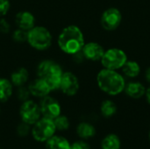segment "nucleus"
<instances>
[{
  "instance_id": "nucleus-28",
  "label": "nucleus",
  "mask_w": 150,
  "mask_h": 149,
  "mask_svg": "<svg viewBox=\"0 0 150 149\" xmlns=\"http://www.w3.org/2000/svg\"><path fill=\"white\" fill-rule=\"evenodd\" d=\"M69 149H91L89 143H87L84 140L77 141L70 144Z\"/></svg>"
},
{
  "instance_id": "nucleus-10",
  "label": "nucleus",
  "mask_w": 150,
  "mask_h": 149,
  "mask_svg": "<svg viewBox=\"0 0 150 149\" xmlns=\"http://www.w3.org/2000/svg\"><path fill=\"white\" fill-rule=\"evenodd\" d=\"M13 25L15 27L29 31L37 25V18L34 13L29 10L18 11L13 17Z\"/></svg>"
},
{
  "instance_id": "nucleus-25",
  "label": "nucleus",
  "mask_w": 150,
  "mask_h": 149,
  "mask_svg": "<svg viewBox=\"0 0 150 149\" xmlns=\"http://www.w3.org/2000/svg\"><path fill=\"white\" fill-rule=\"evenodd\" d=\"M16 132H17V134L19 137H26L32 132V126L27 124V123H25V122L21 121L18 125Z\"/></svg>"
},
{
  "instance_id": "nucleus-15",
  "label": "nucleus",
  "mask_w": 150,
  "mask_h": 149,
  "mask_svg": "<svg viewBox=\"0 0 150 149\" xmlns=\"http://www.w3.org/2000/svg\"><path fill=\"white\" fill-rule=\"evenodd\" d=\"M15 88L8 77L0 76V103L8 102L13 96Z\"/></svg>"
},
{
  "instance_id": "nucleus-4",
  "label": "nucleus",
  "mask_w": 150,
  "mask_h": 149,
  "mask_svg": "<svg viewBox=\"0 0 150 149\" xmlns=\"http://www.w3.org/2000/svg\"><path fill=\"white\" fill-rule=\"evenodd\" d=\"M26 44L34 51L46 52L54 44V35L47 26L37 24L28 31Z\"/></svg>"
},
{
  "instance_id": "nucleus-12",
  "label": "nucleus",
  "mask_w": 150,
  "mask_h": 149,
  "mask_svg": "<svg viewBox=\"0 0 150 149\" xmlns=\"http://www.w3.org/2000/svg\"><path fill=\"white\" fill-rule=\"evenodd\" d=\"M27 87L31 93L32 97L40 99L52 93L47 83L43 79L38 76L31 78V80L27 83Z\"/></svg>"
},
{
  "instance_id": "nucleus-16",
  "label": "nucleus",
  "mask_w": 150,
  "mask_h": 149,
  "mask_svg": "<svg viewBox=\"0 0 150 149\" xmlns=\"http://www.w3.org/2000/svg\"><path fill=\"white\" fill-rule=\"evenodd\" d=\"M126 94L134 99H139L145 95L146 89L142 83L139 82H131L126 84L124 89Z\"/></svg>"
},
{
  "instance_id": "nucleus-7",
  "label": "nucleus",
  "mask_w": 150,
  "mask_h": 149,
  "mask_svg": "<svg viewBox=\"0 0 150 149\" xmlns=\"http://www.w3.org/2000/svg\"><path fill=\"white\" fill-rule=\"evenodd\" d=\"M18 113L21 121L25 122L31 126L35 124L42 117L39 103L31 98L21 103Z\"/></svg>"
},
{
  "instance_id": "nucleus-18",
  "label": "nucleus",
  "mask_w": 150,
  "mask_h": 149,
  "mask_svg": "<svg viewBox=\"0 0 150 149\" xmlns=\"http://www.w3.org/2000/svg\"><path fill=\"white\" fill-rule=\"evenodd\" d=\"M47 149H69L70 143L63 136L54 135L47 142Z\"/></svg>"
},
{
  "instance_id": "nucleus-2",
  "label": "nucleus",
  "mask_w": 150,
  "mask_h": 149,
  "mask_svg": "<svg viewBox=\"0 0 150 149\" xmlns=\"http://www.w3.org/2000/svg\"><path fill=\"white\" fill-rule=\"evenodd\" d=\"M63 68L59 61L52 58L40 60L35 67V76L43 79L49 86L52 92L58 91Z\"/></svg>"
},
{
  "instance_id": "nucleus-22",
  "label": "nucleus",
  "mask_w": 150,
  "mask_h": 149,
  "mask_svg": "<svg viewBox=\"0 0 150 149\" xmlns=\"http://www.w3.org/2000/svg\"><path fill=\"white\" fill-rule=\"evenodd\" d=\"M27 33H28L27 31L15 27L11 30L10 35H11V40L14 43L22 45V44H26L27 42Z\"/></svg>"
},
{
  "instance_id": "nucleus-31",
  "label": "nucleus",
  "mask_w": 150,
  "mask_h": 149,
  "mask_svg": "<svg viewBox=\"0 0 150 149\" xmlns=\"http://www.w3.org/2000/svg\"><path fill=\"white\" fill-rule=\"evenodd\" d=\"M149 142H150V130H149Z\"/></svg>"
},
{
  "instance_id": "nucleus-1",
  "label": "nucleus",
  "mask_w": 150,
  "mask_h": 149,
  "mask_svg": "<svg viewBox=\"0 0 150 149\" xmlns=\"http://www.w3.org/2000/svg\"><path fill=\"white\" fill-rule=\"evenodd\" d=\"M85 38L82 29L76 25H68L61 29L56 36L58 49L64 54L72 56L82 51Z\"/></svg>"
},
{
  "instance_id": "nucleus-6",
  "label": "nucleus",
  "mask_w": 150,
  "mask_h": 149,
  "mask_svg": "<svg viewBox=\"0 0 150 149\" xmlns=\"http://www.w3.org/2000/svg\"><path fill=\"white\" fill-rule=\"evenodd\" d=\"M127 61L126 53L119 48H110L105 51L100 61L104 68L116 70L121 68Z\"/></svg>"
},
{
  "instance_id": "nucleus-24",
  "label": "nucleus",
  "mask_w": 150,
  "mask_h": 149,
  "mask_svg": "<svg viewBox=\"0 0 150 149\" xmlns=\"http://www.w3.org/2000/svg\"><path fill=\"white\" fill-rule=\"evenodd\" d=\"M15 89H16V90L14 91V93L16 95L17 99L19 102H21V103L25 102V101H26V100H28V99H30L32 97L27 85L18 87V88H15Z\"/></svg>"
},
{
  "instance_id": "nucleus-5",
  "label": "nucleus",
  "mask_w": 150,
  "mask_h": 149,
  "mask_svg": "<svg viewBox=\"0 0 150 149\" xmlns=\"http://www.w3.org/2000/svg\"><path fill=\"white\" fill-rule=\"evenodd\" d=\"M56 133V128L53 119L41 117L32 126L31 134L38 142H47Z\"/></svg>"
},
{
  "instance_id": "nucleus-11",
  "label": "nucleus",
  "mask_w": 150,
  "mask_h": 149,
  "mask_svg": "<svg viewBox=\"0 0 150 149\" xmlns=\"http://www.w3.org/2000/svg\"><path fill=\"white\" fill-rule=\"evenodd\" d=\"M122 20V15L119 9L109 8L101 16V25L106 31H113L119 27Z\"/></svg>"
},
{
  "instance_id": "nucleus-19",
  "label": "nucleus",
  "mask_w": 150,
  "mask_h": 149,
  "mask_svg": "<svg viewBox=\"0 0 150 149\" xmlns=\"http://www.w3.org/2000/svg\"><path fill=\"white\" fill-rule=\"evenodd\" d=\"M121 141L115 133H109L101 141V149H120Z\"/></svg>"
},
{
  "instance_id": "nucleus-20",
  "label": "nucleus",
  "mask_w": 150,
  "mask_h": 149,
  "mask_svg": "<svg viewBox=\"0 0 150 149\" xmlns=\"http://www.w3.org/2000/svg\"><path fill=\"white\" fill-rule=\"evenodd\" d=\"M100 112L103 117L109 119L114 116L117 112V105L112 100H105L100 105Z\"/></svg>"
},
{
  "instance_id": "nucleus-27",
  "label": "nucleus",
  "mask_w": 150,
  "mask_h": 149,
  "mask_svg": "<svg viewBox=\"0 0 150 149\" xmlns=\"http://www.w3.org/2000/svg\"><path fill=\"white\" fill-rule=\"evenodd\" d=\"M11 9V0H0V18L6 17Z\"/></svg>"
},
{
  "instance_id": "nucleus-13",
  "label": "nucleus",
  "mask_w": 150,
  "mask_h": 149,
  "mask_svg": "<svg viewBox=\"0 0 150 149\" xmlns=\"http://www.w3.org/2000/svg\"><path fill=\"white\" fill-rule=\"evenodd\" d=\"M8 78L10 79L14 88L27 85V83L31 80L30 70L25 66L17 67L11 72Z\"/></svg>"
},
{
  "instance_id": "nucleus-32",
  "label": "nucleus",
  "mask_w": 150,
  "mask_h": 149,
  "mask_svg": "<svg viewBox=\"0 0 150 149\" xmlns=\"http://www.w3.org/2000/svg\"><path fill=\"white\" fill-rule=\"evenodd\" d=\"M0 114H1V106H0Z\"/></svg>"
},
{
  "instance_id": "nucleus-29",
  "label": "nucleus",
  "mask_w": 150,
  "mask_h": 149,
  "mask_svg": "<svg viewBox=\"0 0 150 149\" xmlns=\"http://www.w3.org/2000/svg\"><path fill=\"white\" fill-rule=\"evenodd\" d=\"M145 96H146V99L148 101V103L150 105V86L146 90V92H145Z\"/></svg>"
},
{
  "instance_id": "nucleus-9",
  "label": "nucleus",
  "mask_w": 150,
  "mask_h": 149,
  "mask_svg": "<svg viewBox=\"0 0 150 149\" xmlns=\"http://www.w3.org/2000/svg\"><path fill=\"white\" fill-rule=\"evenodd\" d=\"M41 115L44 118L54 119L60 114H62V105L59 100L51 96V94L42 97L39 101Z\"/></svg>"
},
{
  "instance_id": "nucleus-3",
  "label": "nucleus",
  "mask_w": 150,
  "mask_h": 149,
  "mask_svg": "<svg viewBox=\"0 0 150 149\" xmlns=\"http://www.w3.org/2000/svg\"><path fill=\"white\" fill-rule=\"evenodd\" d=\"M96 80L100 90L110 96L120 94L126 86L123 76L116 70L103 68L98 73Z\"/></svg>"
},
{
  "instance_id": "nucleus-26",
  "label": "nucleus",
  "mask_w": 150,
  "mask_h": 149,
  "mask_svg": "<svg viewBox=\"0 0 150 149\" xmlns=\"http://www.w3.org/2000/svg\"><path fill=\"white\" fill-rule=\"evenodd\" d=\"M11 30H12V25L6 18V17L0 18V35L10 34Z\"/></svg>"
},
{
  "instance_id": "nucleus-21",
  "label": "nucleus",
  "mask_w": 150,
  "mask_h": 149,
  "mask_svg": "<svg viewBox=\"0 0 150 149\" xmlns=\"http://www.w3.org/2000/svg\"><path fill=\"white\" fill-rule=\"evenodd\" d=\"M123 73L128 77H136L141 72V67L134 61H127L121 68Z\"/></svg>"
},
{
  "instance_id": "nucleus-17",
  "label": "nucleus",
  "mask_w": 150,
  "mask_h": 149,
  "mask_svg": "<svg viewBox=\"0 0 150 149\" xmlns=\"http://www.w3.org/2000/svg\"><path fill=\"white\" fill-rule=\"evenodd\" d=\"M76 134L82 140H89L95 136L96 128L89 122H81L76 126Z\"/></svg>"
},
{
  "instance_id": "nucleus-30",
  "label": "nucleus",
  "mask_w": 150,
  "mask_h": 149,
  "mask_svg": "<svg viewBox=\"0 0 150 149\" xmlns=\"http://www.w3.org/2000/svg\"><path fill=\"white\" fill-rule=\"evenodd\" d=\"M145 76H146V79H147V81H148V82L150 83V68H149L147 69Z\"/></svg>"
},
{
  "instance_id": "nucleus-14",
  "label": "nucleus",
  "mask_w": 150,
  "mask_h": 149,
  "mask_svg": "<svg viewBox=\"0 0 150 149\" xmlns=\"http://www.w3.org/2000/svg\"><path fill=\"white\" fill-rule=\"evenodd\" d=\"M105 53L104 47L98 42L90 41L85 42L84 46L82 48V54L84 56L85 60L91 61H100Z\"/></svg>"
},
{
  "instance_id": "nucleus-23",
  "label": "nucleus",
  "mask_w": 150,
  "mask_h": 149,
  "mask_svg": "<svg viewBox=\"0 0 150 149\" xmlns=\"http://www.w3.org/2000/svg\"><path fill=\"white\" fill-rule=\"evenodd\" d=\"M54 120V126H55V128L56 130L58 131H66L69 128L70 126V121H69V119L66 116V115H63L62 113L60 114L58 117H56Z\"/></svg>"
},
{
  "instance_id": "nucleus-8",
  "label": "nucleus",
  "mask_w": 150,
  "mask_h": 149,
  "mask_svg": "<svg viewBox=\"0 0 150 149\" xmlns=\"http://www.w3.org/2000/svg\"><path fill=\"white\" fill-rule=\"evenodd\" d=\"M79 90L80 81L77 76L70 70H64L58 91H61L67 97H74L78 93Z\"/></svg>"
}]
</instances>
